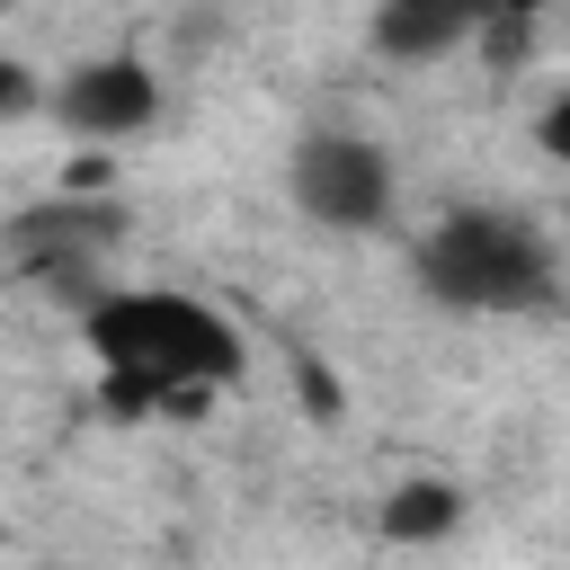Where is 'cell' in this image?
Returning <instances> with one entry per match:
<instances>
[{
    "mask_svg": "<svg viewBox=\"0 0 570 570\" xmlns=\"http://www.w3.org/2000/svg\"><path fill=\"white\" fill-rule=\"evenodd\" d=\"M71 321H80V347L98 365V401L116 419L196 410L205 392L240 383V365H249L240 321L187 285H98Z\"/></svg>",
    "mask_w": 570,
    "mask_h": 570,
    "instance_id": "cell-1",
    "label": "cell"
},
{
    "mask_svg": "<svg viewBox=\"0 0 570 570\" xmlns=\"http://www.w3.org/2000/svg\"><path fill=\"white\" fill-rule=\"evenodd\" d=\"M410 276L436 312L472 321H525L561 303V249L525 205H445L410 240Z\"/></svg>",
    "mask_w": 570,
    "mask_h": 570,
    "instance_id": "cell-2",
    "label": "cell"
},
{
    "mask_svg": "<svg viewBox=\"0 0 570 570\" xmlns=\"http://www.w3.org/2000/svg\"><path fill=\"white\" fill-rule=\"evenodd\" d=\"M285 196L312 232H338V240H365L392 223L401 205V169L392 151L365 134V125H303L294 151H285Z\"/></svg>",
    "mask_w": 570,
    "mask_h": 570,
    "instance_id": "cell-3",
    "label": "cell"
},
{
    "mask_svg": "<svg viewBox=\"0 0 570 570\" xmlns=\"http://www.w3.org/2000/svg\"><path fill=\"white\" fill-rule=\"evenodd\" d=\"M160 107H169V89L142 53H89L62 80H45V116L80 142H134L160 125Z\"/></svg>",
    "mask_w": 570,
    "mask_h": 570,
    "instance_id": "cell-4",
    "label": "cell"
},
{
    "mask_svg": "<svg viewBox=\"0 0 570 570\" xmlns=\"http://www.w3.org/2000/svg\"><path fill=\"white\" fill-rule=\"evenodd\" d=\"M107 240H116V214L107 205H71V196H53V205H27L9 232H0V249L36 276V285H53L71 312L107 285L98 276V258H107Z\"/></svg>",
    "mask_w": 570,
    "mask_h": 570,
    "instance_id": "cell-5",
    "label": "cell"
},
{
    "mask_svg": "<svg viewBox=\"0 0 570 570\" xmlns=\"http://www.w3.org/2000/svg\"><path fill=\"white\" fill-rule=\"evenodd\" d=\"M472 27H481V9H463V0H383V9L365 18V45H374L383 62H401V71H428V62L463 53Z\"/></svg>",
    "mask_w": 570,
    "mask_h": 570,
    "instance_id": "cell-6",
    "label": "cell"
},
{
    "mask_svg": "<svg viewBox=\"0 0 570 570\" xmlns=\"http://www.w3.org/2000/svg\"><path fill=\"white\" fill-rule=\"evenodd\" d=\"M454 525H463V490H454V481H401L392 508H383V534H392V543H436V534H454Z\"/></svg>",
    "mask_w": 570,
    "mask_h": 570,
    "instance_id": "cell-7",
    "label": "cell"
},
{
    "mask_svg": "<svg viewBox=\"0 0 570 570\" xmlns=\"http://www.w3.org/2000/svg\"><path fill=\"white\" fill-rule=\"evenodd\" d=\"M45 107V71H27L18 53H0V116H36Z\"/></svg>",
    "mask_w": 570,
    "mask_h": 570,
    "instance_id": "cell-8",
    "label": "cell"
}]
</instances>
